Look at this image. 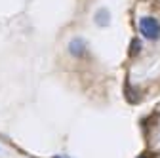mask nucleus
Masks as SVG:
<instances>
[{
	"label": "nucleus",
	"instance_id": "nucleus-5",
	"mask_svg": "<svg viewBox=\"0 0 160 158\" xmlns=\"http://www.w3.org/2000/svg\"><path fill=\"white\" fill-rule=\"evenodd\" d=\"M53 158H65V156H53Z\"/></svg>",
	"mask_w": 160,
	"mask_h": 158
},
{
	"label": "nucleus",
	"instance_id": "nucleus-3",
	"mask_svg": "<svg viewBox=\"0 0 160 158\" xmlns=\"http://www.w3.org/2000/svg\"><path fill=\"white\" fill-rule=\"evenodd\" d=\"M95 21H97L99 25H107V23H109V13H107V10L97 12V15H95Z\"/></svg>",
	"mask_w": 160,
	"mask_h": 158
},
{
	"label": "nucleus",
	"instance_id": "nucleus-2",
	"mask_svg": "<svg viewBox=\"0 0 160 158\" xmlns=\"http://www.w3.org/2000/svg\"><path fill=\"white\" fill-rule=\"evenodd\" d=\"M69 52L74 57H84V53H86V42L82 40V38H74V40L69 44Z\"/></svg>",
	"mask_w": 160,
	"mask_h": 158
},
{
	"label": "nucleus",
	"instance_id": "nucleus-1",
	"mask_svg": "<svg viewBox=\"0 0 160 158\" xmlns=\"http://www.w3.org/2000/svg\"><path fill=\"white\" fill-rule=\"evenodd\" d=\"M139 32L145 40H158L160 38V21L151 15L139 19Z\"/></svg>",
	"mask_w": 160,
	"mask_h": 158
},
{
	"label": "nucleus",
	"instance_id": "nucleus-4",
	"mask_svg": "<svg viewBox=\"0 0 160 158\" xmlns=\"http://www.w3.org/2000/svg\"><path fill=\"white\" fill-rule=\"evenodd\" d=\"M137 158H151V156H149V154H139Z\"/></svg>",
	"mask_w": 160,
	"mask_h": 158
}]
</instances>
